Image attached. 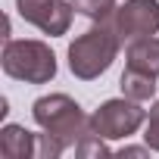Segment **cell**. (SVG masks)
I'll return each mask as SVG.
<instances>
[{
  "label": "cell",
  "mask_w": 159,
  "mask_h": 159,
  "mask_svg": "<svg viewBox=\"0 0 159 159\" xmlns=\"http://www.w3.org/2000/svg\"><path fill=\"white\" fill-rule=\"evenodd\" d=\"M69 147L62 143V140H56L53 134H38V159H59L62 153H66Z\"/></svg>",
  "instance_id": "12"
},
{
  "label": "cell",
  "mask_w": 159,
  "mask_h": 159,
  "mask_svg": "<svg viewBox=\"0 0 159 159\" xmlns=\"http://www.w3.org/2000/svg\"><path fill=\"white\" fill-rule=\"evenodd\" d=\"M119 88H122V97H131V100H137V103L153 100V94H156V75L125 66V72H122V78H119Z\"/></svg>",
  "instance_id": "9"
},
{
  "label": "cell",
  "mask_w": 159,
  "mask_h": 159,
  "mask_svg": "<svg viewBox=\"0 0 159 159\" xmlns=\"http://www.w3.org/2000/svg\"><path fill=\"white\" fill-rule=\"evenodd\" d=\"M16 10L25 22H31L34 28H41L50 38H59L72 28L75 19V7L72 0H16Z\"/></svg>",
  "instance_id": "5"
},
{
  "label": "cell",
  "mask_w": 159,
  "mask_h": 159,
  "mask_svg": "<svg viewBox=\"0 0 159 159\" xmlns=\"http://www.w3.org/2000/svg\"><path fill=\"white\" fill-rule=\"evenodd\" d=\"M119 47H122V38H119L112 19L94 22L84 34H78L69 44V69H72V75L81 78V81H94V78H100L116 62Z\"/></svg>",
  "instance_id": "1"
},
{
  "label": "cell",
  "mask_w": 159,
  "mask_h": 159,
  "mask_svg": "<svg viewBox=\"0 0 159 159\" xmlns=\"http://www.w3.org/2000/svg\"><path fill=\"white\" fill-rule=\"evenodd\" d=\"M31 119L41 125V131L53 134L56 140H62L66 147H75L88 131H91V119L81 112L69 94H47L38 97L31 103Z\"/></svg>",
  "instance_id": "2"
},
{
  "label": "cell",
  "mask_w": 159,
  "mask_h": 159,
  "mask_svg": "<svg viewBox=\"0 0 159 159\" xmlns=\"http://www.w3.org/2000/svg\"><path fill=\"white\" fill-rule=\"evenodd\" d=\"M0 66L10 78L25 84H50L56 78V53L44 41H13L7 38Z\"/></svg>",
  "instance_id": "3"
},
{
  "label": "cell",
  "mask_w": 159,
  "mask_h": 159,
  "mask_svg": "<svg viewBox=\"0 0 159 159\" xmlns=\"http://www.w3.org/2000/svg\"><path fill=\"white\" fill-rule=\"evenodd\" d=\"M0 156L3 159L38 156V134H31L25 125H3L0 128Z\"/></svg>",
  "instance_id": "7"
},
{
  "label": "cell",
  "mask_w": 159,
  "mask_h": 159,
  "mask_svg": "<svg viewBox=\"0 0 159 159\" xmlns=\"http://www.w3.org/2000/svg\"><path fill=\"white\" fill-rule=\"evenodd\" d=\"M150 153V147H122L119 150V156H147Z\"/></svg>",
  "instance_id": "14"
},
{
  "label": "cell",
  "mask_w": 159,
  "mask_h": 159,
  "mask_svg": "<svg viewBox=\"0 0 159 159\" xmlns=\"http://www.w3.org/2000/svg\"><path fill=\"white\" fill-rule=\"evenodd\" d=\"M143 143L153 150V153H159V100L153 103V109L147 112V128H143Z\"/></svg>",
  "instance_id": "13"
},
{
  "label": "cell",
  "mask_w": 159,
  "mask_h": 159,
  "mask_svg": "<svg viewBox=\"0 0 159 159\" xmlns=\"http://www.w3.org/2000/svg\"><path fill=\"white\" fill-rule=\"evenodd\" d=\"M72 7H75V13L88 16L91 22H106L119 10V0H72Z\"/></svg>",
  "instance_id": "10"
},
{
  "label": "cell",
  "mask_w": 159,
  "mask_h": 159,
  "mask_svg": "<svg viewBox=\"0 0 159 159\" xmlns=\"http://www.w3.org/2000/svg\"><path fill=\"white\" fill-rule=\"evenodd\" d=\"M125 59H128L131 69H140V72H150V75L159 78V38L156 34H147V38L128 41Z\"/></svg>",
  "instance_id": "8"
},
{
  "label": "cell",
  "mask_w": 159,
  "mask_h": 159,
  "mask_svg": "<svg viewBox=\"0 0 159 159\" xmlns=\"http://www.w3.org/2000/svg\"><path fill=\"white\" fill-rule=\"evenodd\" d=\"M112 150L106 147V137H100V134H94V131H88L81 140L75 143V156L78 159H91V156H109Z\"/></svg>",
  "instance_id": "11"
},
{
  "label": "cell",
  "mask_w": 159,
  "mask_h": 159,
  "mask_svg": "<svg viewBox=\"0 0 159 159\" xmlns=\"http://www.w3.org/2000/svg\"><path fill=\"white\" fill-rule=\"evenodd\" d=\"M112 25L122 41L159 34V0H125L112 13Z\"/></svg>",
  "instance_id": "6"
},
{
  "label": "cell",
  "mask_w": 159,
  "mask_h": 159,
  "mask_svg": "<svg viewBox=\"0 0 159 159\" xmlns=\"http://www.w3.org/2000/svg\"><path fill=\"white\" fill-rule=\"evenodd\" d=\"M140 125H147V109L137 100H131V97L106 100L91 116V131L106 137V140H122V137L134 134Z\"/></svg>",
  "instance_id": "4"
}]
</instances>
